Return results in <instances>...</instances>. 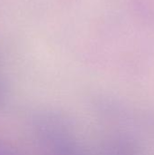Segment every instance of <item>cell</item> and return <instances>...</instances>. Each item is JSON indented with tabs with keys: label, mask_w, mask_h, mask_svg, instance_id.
I'll return each mask as SVG.
<instances>
[{
	"label": "cell",
	"mask_w": 154,
	"mask_h": 155,
	"mask_svg": "<svg viewBox=\"0 0 154 155\" xmlns=\"http://www.w3.org/2000/svg\"><path fill=\"white\" fill-rule=\"evenodd\" d=\"M8 89L6 87L5 83L4 82V80L0 77V109L4 108L7 102H8Z\"/></svg>",
	"instance_id": "cell-2"
},
{
	"label": "cell",
	"mask_w": 154,
	"mask_h": 155,
	"mask_svg": "<svg viewBox=\"0 0 154 155\" xmlns=\"http://www.w3.org/2000/svg\"><path fill=\"white\" fill-rule=\"evenodd\" d=\"M28 126L41 155H91L80 141L71 117L57 108L33 110Z\"/></svg>",
	"instance_id": "cell-1"
},
{
	"label": "cell",
	"mask_w": 154,
	"mask_h": 155,
	"mask_svg": "<svg viewBox=\"0 0 154 155\" xmlns=\"http://www.w3.org/2000/svg\"><path fill=\"white\" fill-rule=\"evenodd\" d=\"M0 155H24L19 151L7 144L6 143L0 141Z\"/></svg>",
	"instance_id": "cell-3"
}]
</instances>
